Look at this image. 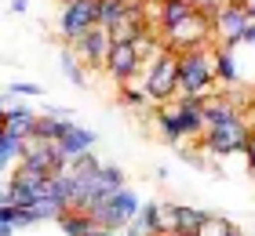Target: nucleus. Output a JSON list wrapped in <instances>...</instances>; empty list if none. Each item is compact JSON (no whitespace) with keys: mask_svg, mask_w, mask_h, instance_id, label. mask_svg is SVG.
I'll return each mask as SVG.
<instances>
[{"mask_svg":"<svg viewBox=\"0 0 255 236\" xmlns=\"http://www.w3.org/2000/svg\"><path fill=\"white\" fill-rule=\"evenodd\" d=\"M212 84H219L215 51H208V44L179 51V94H208Z\"/></svg>","mask_w":255,"mask_h":236,"instance_id":"nucleus-1","label":"nucleus"},{"mask_svg":"<svg viewBox=\"0 0 255 236\" xmlns=\"http://www.w3.org/2000/svg\"><path fill=\"white\" fill-rule=\"evenodd\" d=\"M149 98H153L157 105L164 102H175L179 98V51H171V47H164L153 62H149V73H146V84Z\"/></svg>","mask_w":255,"mask_h":236,"instance_id":"nucleus-2","label":"nucleus"},{"mask_svg":"<svg viewBox=\"0 0 255 236\" xmlns=\"http://www.w3.org/2000/svg\"><path fill=\"white\" fill-rule=\"evenodd\" d=\"M138 211L142 207H138V196L131 189H117V193H110L106 200H99L88 215L99 222V229H128Z\"/></svg>","mask_w":255,"mask_h":236,"instance_id":"nucleus-3","label":"nucleus"},{"mask_svg":"<svg viewBox=\"0 0 255 236\" xmlns=\"http://www.w3.org/2000/svg\"><path fill=\"white\" fill-rule=\"evenodd\" d=\"M212 37H215V22L208 18V15H201L197 7H193L190 15L179 22V26L164 29V40H168L171 51H190V47H204Z\"/></svg>","mask_w":255,"mask_h":236,"instance_id":"nucleus-4","label":"nucleus"},{"mask_svg":"<svg viewBox=\"0 0 255 236\" xmlns=\"http://www.w3.org/2000/svg\"><path fill=\"white\" fill-rule=\"evenodd\" d=\"M255 127H248L245 120H230V124H219V127H208L201 146L208 153H215V157H234V153H245L248 149V138H252Z\"/></svg>","mask_w":255,"mask_h":236,"instance_id":"nucleus-5","label":"nucleus"},{"mask_svg":"<svg viewBox=\"0 0 255 236\" xmlns=\"http://www.w3.org/2000/svg\"><path fill=\"white\" fill-rule=\"evenodd\" d=\"M95 26H99V0H73V4H62L59 33H62L66 44H77Z\"/></svg>","mask_w":255,"mask_h":236,"instance_id":"nucleus-6","label":"nucleus"},{"mask_svg":"<svg viewBox=\"0 0 255 236\" xmlns=\"http://www.w3.org/2000/svg\"><path fill=\"white\" fill-rule=\"evenodd\" d=\"M215 40L219 44H230V47H237L241 40H245V29H248V11L241 7V4H226V7H219L215 11Z\"/></svg>","mask_w":255,"mask_h":236,"instance_id":"nucleus-7","label":"nucleus"},{"mask_svg":"<svg viewBox=\"0 0 255 236\" xmlns=\"http://www.w3.org/2000/svg\"><path fill=\"white\" fill-rule=\"evenodd\" d=\"M73 51L80 55V62L91 66V69H106V58H110V47H113V37L106 26H95L91 33H84L77 44H69Z\"/></svg>","mask_w":255,"mask_h":236,"instance_id":"nucleus-8","label":"nucleus"},{"mask_svg":"<svg viewBox=\"0 0 255 236\" xmlns=\"http://www.w3.org/2000/svg\"><path fill=\"white\" fill-rule=\"evenodd\" d=\"M138 66H142V51H138V44H131V40H113L110 58H106V73H113L117 80H131L138 73Z\"/></svg>","mask_w":255,"mask_h":236,"instance_id":"nucleus-9","label":"nucleus"},{"mask_svg":"<svg viewBox=\"0 0 255 236\" xmlns=\"http://www.w3.org/2000/svg\"><path fill=\"white\" fill-rule=\"evenodd\" d=\"M40 116L29 109V105H11V109H4V131H15L22 138H33V127H37Z\"/></svg>","mask_w":255,"mask_h":236,"instance_id":"nucleus-10","label":"nucleus"},{"mask_svg":"<svg viewBox=\"0 0 255 236\" xmlns=\"http://www.w3.org/2000/svg\"><path fill=\"white\" fill-rule=\"evenodd\" d=\"M69 127H73V124H69L62 113L51 109V113H44L40 120H37V127H33V138H40V142H59Z\"/></svg>","mask_w":255,"mask_h":236,"instance_id":"nucleus-11","label":"nucleus"},{"mask_svg":"<svg viewBox=\"0 0 255 236\" xmlns=\"http://www.w3.org/2000/svg\"><path fill=\"white\" fill-rule=\"evenodd\" d=\"M91 142H95V131H88V127H69V131L59 138V149L66 153V157L69 160H73V157H80V153H88L91 149Z\"/></svg>","mask_w":255,"mask_h":236,"instance_id":"nucleus-12","label":"nucleus"},{"mask_svg":"<svg viewBox=\"0 0 255 236\" xmlns=\"http://www.w3.org/2000/svg\"><path fill=\"white\" fill-rule=\"evenodd\" d=\"M59 226L69 233V236H91L99 229V222L88 215V211H77V207H69V211H62V218H59Z\"/></svg>","mask_w":255,"mask_h":236,"instance_id":"nucleus-13","label":"nucleus"},{"mask_svg":"<svg viewBox=\"0 0 255 236\" xmlns=\"http://www.w3.org/2000/svg\"><path fill=\"white\" fill-rule=\"evenodd\" d=\"M149 229L153 236H175V204H149Z\"/></svg>","mask_w":255,"mask_h":236,"instance_id":"nucleus-14","label":"nucleus"},{"mask_svg":"<svg viewBox=\"0 0 255 236\" xmlns=\"http://www.w3.org/2000/svg\"><path fill=\"white\" fill-rule=\"evenodd\" d=\"M204 116H208V127H219V124H230V120H237V105L234 102H226V98H212L208 94V102H204Z\"/></svg>","mask_w":255,"mask_h":236,"instance_id":"nucleus-15","label":"nucleus"},{"mask_svg":"<svg viewBox=\"0 0 255 236\" xmlns=\"http://www.w3.org/2000/svg\"><path fill=\"white\" fill-rule=\"evenodd\" d=\"M26 149H29V138H22L15 131L0 135V163H4V167H11L15 160H22V157H26Z\"/></svg>","mask_w":255,"mask_h":236,"instance_id":"nucleus-16","label":"nucleus"},{"mask_svg":"<svg viewBox=\"0 0 255 236\" xmlns=\"http://www.w3.org/2000/svg\"><path fill=\"white\" fill-rule=\"evenodd\" d=\"M193 11L190 0H160V15H157V26L160 29H171V26H179L182 18H186Z\"/></svg>","mask_w":255,"mask_h":236,"instance_id":"nucleus-17","label":"nucleus"},{"mask_svg":"<svg viewBox=\"0 0 255 236\" xmlns=\"http://www.w3.org/2000/svg\"><path fill=\"white\" fill-rule=\"evenodd\" d=\"M204 211H197V207H182L175 204V236H193L197 229L204 226Z\"/></svg>","mask_w":255,"mask_h":236,"instance_id":"nucleus-18","label":"nucleus"},{"mask_svg":"<svg viewBox=\"0 0 255 236\" xmlns=\"http://www.w3.org/2000/svg\"><path fill=\"white\" fill-rule=\"evenodd\" d=\"M234 47L230 44H219L215 47V77H219V84H237V69H234Z\"/></svg>","mask_w":255,"mask_h":236,"instance_id":"nucleus-19","label":"nucleus"},{"mask_svg":"<svg viewBox=\"0 0 255 236\" xmlns=\"http://www.w3.org/2000/svg\"><path fill=\"white\" fill-rule=\"evenodd\" d=\"M157 127H160V135H164V142H179L182 138V127H179V113H175V105H160L157 109Z\"/></svg>","mask_w":255,"mask_h":236,"instance_id":"nucleus-20","label":"nucleus"},{"mask_svg":"<svg viewBox=\"0 0 255 236\" xmlns=\"http://www.w3.org/2000/svg\"><path fill=\"white\" fill-rule=\"evenodd\" d=\"M66 171L73 174L77 182H88V178H95V174L102 171V163H99L95 157H91V149H88V153H80V157L69 160V167H66Z\"/></svg>","mask_w":255,"mask_h":236,"instance_id":"nucleus-21","label":"nucleus"},{"mask_svg":"<svg viewBox=\"0 0 255 236\" xmlns=\"http://www.w3.org/2000/svg\"><path fill=\"white\" fill-rule=\"evenodd\" d=\"M128 4H121V0H99V26H106V29H113L117 22H124L128 18Z\"/></svg>","mask_w":255,"mask_h":236,"instance_id":"nucleus-22","label":"nucleus"},{"mask_svg":"<svg viewBox=\"0 0 255 236\" xmlns=\"http://www.w3.org/2000/svg\"><path fill=\"white\" fill-rule=\"evenodd\" d=\"M241 229L234 226V222H230V218H219V215H208L204 218V226L201 229H197L193 236H237Z\"/></svg>","mask_w":255,"mask_h":236,"instance_id":"nucleus-23","label":"nucleus"},{"mask_svg":"<svg viewBox=\"0 0 255 236\" xmlns=\"http://www.w3.org/2000/svg\"><path fill=\"white\" fill-rule=\"evenodd\" d=\"M62 73L73 80V84H80L84 87V69H80V55L69 47V51H62Z\"/></svg>","mask_w":255,"mask_h":236,"instance_id":"nucleus-24","label":"nucleus"},{"mask_svg":"<svg viewBox=\"0 0 255 236\" xmlns=\"http://www.w3.org/2000/svg\"><path fill=\"white\" fill-rule=\"evenodd\" d=\"M121 102H124V105H146V102H153V98H149V91H146V87L121 84Z\"/></svg>","mask_w":255,"mask_h":236,"instance_id":"nucleus-25","label":"nucleus"},{"mask_svg":"<svg viewBox=\"0 0 255 236\" xmlns=\"http://www.w3.org/2000/svg\"><path fill=\"white\" fill-rule=\"evenodd\" d=\"M7 94H40V84H11Z\"/></svg>","mask_w":255,"mask_h":236,"instance_id":"nucleus-26","label":"nucleus"},{"mask_svg":"<svg viewBox=\"0 0 255 236\" xmlns=\"http://www.w3.org/2000/svg\"><path fill=\"white\" fill-rule=\"evenodd\" d=\"M245 157H248V167L255 171V131H252V138H248V149H245Z\"/></svg>","mask_w":255,"mask_h":236,"instance_id":"nucleus-27","label":"nucleus"},{"mask_svg":"<svg viewBox=\"0 0 255 236\" xmlns=\"http://www.w3.org/2000/svg\"><path fill=\"white\" fill-rule=\"evenodd\" d=\"M241 44H252V47H255V18L248 22V29H245V40H241Z\"/></svg>","mask_w":255,"mask_h":236,"instance_id":"nucleus-28","label":"nucleus"},{"mask_svg":"<svg viewBox=\"0 0 255 236\" xmlns=\"http://www.w3.org/2000/svg\"><path fill=\"white\" fill-rule=\"evenodd\" d=\"M234 4H241V7L248 11V18H255V0H234Z\"/></svg>","mask_w":255,"mask_h":236,"instance_id":"nucleus-29","label":"nucleus"},{"mask_svg":"<svg viewBox=\"0 0 255 236\" xmlns=\"http://www.w3.org/2000/svg\"><path fill=\"white\" fill-rule=\"evenodd\" d=\"M91 236H121V233H117V229H95Z\"/></svg>","mask_w":255,"mask_h":236,"instance_id":"nucleus-30","label":"nucleus"},{"mask_svg":"<svg viewBox=\"0 0 255 236\" xmlns=\"http://www.w3.org/2000/svg\"><path fill=\"white\" fill-rule=\"evenodd\" d=\"M29 7V0H15V4H11V11H26Z\"/></svg>","mask_w":255,"mask_h":236,"instance_id":"nucleus-31","label":"nucleus"},{"mask_svg":"<svg viewBox=\"0 0 255 236\" xmlns=\"http://www.w3.org/2000/svg\"><path fill=\"white\" fill-rule=\"evenodd\" d=\"M121 4H128V7H131V4H142V0H121Z\"/></svg>","mask_w":255,"mask_h":236,"instance_id":"nucleus-32","label":"nucleus"},{"mask_svg":"<svg viewBox=\"0 0 255 236\" xmlns=\"http://www.w3.org/2000/svg\"><path fill=\"white\" fill-rule=\"evenodd\" d=\"M59 4H73V0H59Z\"/></svg>","mask_w":255,"mask_h":236,"instance_id":"nucleus-33","label":"nucleus"},{"mask_svg":"<svg viewBox=\"0 0 255 236\" xmlns=\"http://www.w3.org/2000/svg\"><path fill=\"white\" fill-rule=\"evenodd\" d=\"M237 236H241V233H237Z\"/></svg>","mask_w":255,"mask_h":236,"instance_id":"nucleus-34","label":"nucleus"}]
</instances>
